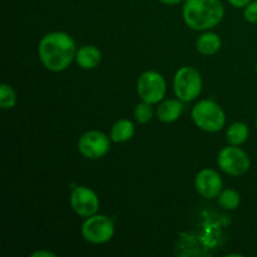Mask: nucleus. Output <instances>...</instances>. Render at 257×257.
Segmentation results:
<instances>
[{
	"mask_svg": "<svg viewBox=\"0 0 257 257\" xmlns=\"http://www.w3.org/2000/svg\"><path fill=\"white\" fill-rule=\"evenodd\" d=\"M42 64L50 72H63L75 59L77 47L69 34L63 32L48 33L38 47Z\"/></svg>",
	"mask_w": 257,
	"mask_h": 257,
	"instance_id": "f257e3e1",
	"label": "nucleus"
},
{
	"mask_svg": "<svg viewBox=\"0 0 257 257\" xmlns=\"http://www.w3.org/2000/svg\"><path fill=\"white\" fill-rule=\"evenodd\" d=\"M225 15L220 0H186L183 4V20L193 30H207L216 27Z\"/></svg>",
	"mask_w": 257,
	"mask_h": 257,
	"instance_id": "f03ea898",
	"label": "nucleus"
},
{
	"mask_svg": "<svg viewBox=\"0 0 257 257\" xmlns=\"http://www.w3.org/2000/svg\"><path fill=\"white\" fill-rule=\"evenodd\" d=\"M192 119L200 130L215 133L222 130L226 124V115L222 108L216 102L203 99L192 109Z\"/></svg>",
	"mask_w": 257,
	"mask_h": 257,
	"instance_id": "7ed1b4c3",
	"label": "nucleus"
},
{
	"mask_svg": "<svg viewBox=\"0 0 257 257\" xmlns=\"http://www.w3.org/2000/svg\"><path fill=\"white\" fill-rule=\"evenodd\" d=\"M176 97L182 102H191L201 94L202 78L198 70L192 67H183L177 70L173 79Z\"/></svg>",
	"mask_w": 257,
	"mask_h": 257,
	"instance_id": "20e7f679",
	"label": "nucleus"
},
{
	"mask_svg": "<svg viewBox=\"0 0 257 257\" xmlns=\"http://www.w3.org/2000/svg\"><path fill=\"white\" fill-rule=\"evenodd\" d=\"M167 85L161 73L147 70L142 73L137 82V93L140 98L151 104H157L165 98Z\"/></svg>",
	"mask_w": 257,
	"mask_h": 257,
	"instance_id": "39448f33",
	"label": "nucleus"
},
{
	"mask_svg": "<svg viewBox=\"0 0 257 257\" xmlns=\"http://www.w3.org/2000/svg\"><path fill=\"white\" fill-rule=\"evenodd\" d=\"M82 235L88 242L102 245L112 240L114 235V223L104 215H93L83 222Z\"/></svg>",
	"mask_w": 257,
	"mask_h": 257,
	"instance_id": "423d86ee",
	"label": "nucleus"
},
{
	"mask_svg": "<svg viewBox=\"0 0 257 257\" xmlns=\"http://www.w3.org/2000/svg\"><path fill=\"white\" fill-rule=\"evenodd\" d=\"M217 163L221 171L230 176H235V177L245 175L250 170L251 166V161L247 153L238 148L237 146L232 145L221 151L217 158Z\"/></svg>",
	"mask_w": 257,
	"mask_h": 257,
	"instance_id": "0eeeda50",
	"label": "nucleus"
},
{
	"mask_svg": "<svg viewBox=\"0 0 257 257\" xmlns=\"http://www.w3.org/2000/svg\"><path fill=\"white\" fill-rule=\"evenodd\" d=\"M110 141V137L100 131H89L79 138L78 150L85 158L98 160L109 152Z\"/></svg>",
	"mask_w": 257,
	"mask_h": 257,
	"instance_id": "6e6552de",
	"label": "nucleus"
},
{
	"mask_svg": "<svg viewBox=\"0 0 257 257\" xmlns=\"http://www.w3.org/2000/svg\"><path fill=\"white\" fill-rule=\"evenodd\" d=\"M70 206L78 216L90 217L99 210V198L93 190L85 186H79L72 191Z\"/></svg>",
	"mask_w": 257,
	"mask_h": 257,
	"instance_id": "1a4fd4ad",
	"label": "nucleus"
},
{
	"mask_svg": "<svg viewBox=\"0 0 257 257\" xmlns=\"http://www.w3.org/2000/svg\"><path fill=\"white\" fill-rule=\"evenodd\" d=\"M195 186L197 192L205 198H216L222 192V178L216 171L206 168L196 176Z\"/></svg>",
	"mask_w": 257,
	"mask_h": 257,
	"instance_id": "9d476101",
	"label": "nucleus"
},
{
	"mask_svg": "<svg viewBox=\"0 0 257 257\" xmlns=\"http://www.w3.org/2000/svg\"><path fill=\"white\" fill-rule=\"evenodd\" d=\"M75 60L83 69H93L102 62V53L94 45H84L77 50Z\"/></svg>",
	"mask_w": 257,
	"mask_h": 257,
	"instance_id": "9b49d317",
	"label": "nucleus"
},
{
	"mask_svg": "<svg viewBox=\"0 0 257 257\" xmlns=\"http://www.w3.org/2000/svg\"><path fill=\"white\" fill-rule=\"evenodd\" d=\"M182 100L167 99L161 102L157 109V117L163 123H172L177 120L182 114Z\"/></svg>",
	"mask_w": 257,
	"mask_h": 257,
	"instance_id": "f8f14e48",
	"label": "nucleus"
},
{
	"mask_svg": "<svg viewBox=\"0 0 257 257\" xmlns=\"http://www.w3.org/2000/svg\"><path fill=\"white\" fill-rule=\"evenodd\" d=\"M221 38L216 33L208 32L201 35L196 43V48L203 55H213L221 49Z\"/></svg>",
	"mask_w": 257,
	"mask_h": 257,
	"instance_id": "ddd939ff",
	"label": "nucleus"
},
{
	"mask_svg": "<svg viewBox=\"0 0 257 257\" xmlns=\"http://www.w3.org/2000/svg\"><path fill=\"white\" fill-rule=\"evenodd\" d=\"M135 135V124L130 119H119L110 128V140L115 143L130 141Z\"/></svg>",
	"mask_w": 257,
	"mask_h": 257,
	"instance_id": "4468645a",
	"label": "nucleus"
},
{
	"mask_svg": "<svg viewBox=\"0 0 257 257\" xmlns=\"http://www.w3.org/2000/svg\"><path fill=\"white\" fill-rule=\"evenodd\" d=\"M248 133L250 131H248L247 124L242 122H235L228 127L227 132H226V138L230 145L241 146L247 141Z\"/></svg>",
	"mask_w": 257,
	"mask_h": 257,
	"instance_id": "2eb2a0df",
	"label": "nucleus"
},
{
	"mask_svg": "<svg viewBox=\"0 0 257 257\" xmlns=\"http://www.w3.org/2000/svg\"><path fill=\"white\" fill-rule=\"evenodd\" d=\"M217 198L221 207H223L225 210H228V211L236 210V208L240 206V202H241L240 193H238L236 190H232V188L223 190Z\"/></svg>",
	"mask_w": 257,
	"mask_h": 257,
	"instance_id": "dca6fc26",
	"label": "nucleus"
},
{
	"mask_svg": "<svg viewBox=\"0 0 257 257\" xmlns=\"http://www.w3.org/2000/svg\"><path fill=\"white\" fill-rule=\"evenodd\" d=\"M17 93L9 84H2L0 87V107L3 109H12L17 104Z\"/></svg>",
	"mask_w": 257,
	"mask_h": 257,
	"instance_id": "f3484780",
	"label": "nucleus"
},
{
	"mask_svg": "<svg viewBox=\"0 0 257 257\" xmlns=\"http://www.w3.org/2000/svg\"><path fill=\"white\" fill-rule=\"evenodd\" d=\"M152 115L153 110L151 103L142 100V102L138 103L137 107L135 108V118L140 124H146V123L150 122V120L152 119Z\"/></svg>",
	"mask_w": 257,
	"mask_h": 257,
	"instance_id": "a211bd4d",
	"label": "nucleus"
},
{
	"mask_svg": "<svg viewBox=\"0 0 257 257\" xmlns=\"http://www.w3.org/2000/svg\"><path fill=\"white\" fill-rule=\"evenodd\" d=\"M243 17L248 23H253L257 24V0L251 2L250 4L245 7V12H243Z\"/></svg>",
	"mask_w": 257,
	"mask_h": 257,
	"instance_id": "6ab92c4d",
	"label": "nucleus"
},
{
	"mask_svg": "<svg viewBox=\"0 0 257 257\" xmlns=\"http://www.w3.org/2000/svg\"><path fill=\"white\" fill-rule=\"evenodd\" d=\"M227 2L235 8H245L246 5L250 4L252 0H227Z\"/></svg>",
	"mask_w": 257,
	"mask_h": 257,
	"instance_id": "aec40b11",
	"label": "nucleus"
},
{
	"mask_svg": "<svg viewBox=\"0 0 257 257\" xmlns=\"http://www.w3.org/2000/svg\"><path fill=\"white\" fill-rule=\"evenodd\" d=\"M57 255L53 252H50V251H37V252H34L32 255V257H55Z\"/></svg>",
	"mask_w": 257,
	"mask_h": 257,
	"instance_id": "412c9836",
	"label": "nucleus"
},
{
	"mask_svg": "<svg viewBox=\"0 0 257 257\" xmlns=\"http://www.w3.org/2000/svg\"><path fill=\"white\" fill-rule=\"evenodd\" d=\"M161 3L163 4H167V5H176V4H180V3L185 2V0H160Z\"/></svg>",
	"mask_w": 257,
	"mask_h": 257,
	"instance_id": "4be33fe9",
	"label": "nucleus"
},
{
	"mask_svg": "<svg viewBox=\"0 0 257 257\" xmlns=\"http://www.w3.org/2000/svg\"><path fill=\"white\" fill-rule=\"evenodd\" d=\"M256 73H257V63H256Z\"/></svg>",
	"mask_w": 257,
	"mask_h": 257,
	"instance_id": "5701e85b",
	"label": "nucleus"
},
{
	"mask_svg": "<svg viewBox=\"0 0 257 257\" xmlns=\"http://www.w3.org/2000/svg\"><path fill=\"white\" fill-rule=\"evenodd\" d=\"M256 127H257V117H256Z\"/></svg>",
	"mask_w": 257,
	"mask_h": 257,
	"instance_id": "b1692460",
	"label": "nucleus"
}]
</instances>
